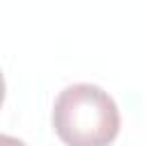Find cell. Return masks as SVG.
I'll return each mask as SVG.
<instances>
[{
  "mask_svg": "<svg viewBox=\"0 0 146 146\" xmlns=\"http://www.w3.org/2000/svg\"><path fill=\"white\" fill-rule=\"evenodd\" d=\"M0 146H27V144L16 139V137H11V135H2L0 137Z\"/></svg>",
  "mask_w": 146,
  "mask_h": 146,
  "instance_id": "2",
  "label": "cell"
},
{
  "mask_svg": "<svg viewBox=\"0 0 146 146\" xmlns=\"http://www.w3.org/2000/svg\"><path fill=\"white\" fill-rule=\"evenodd\" d=\"M52 128L66 146H110L119 135L121 116L105 89L80 82L55 98Z\"/></svg>",
  "mask_w": 146,
  "mask_h": 146,
  "instance_id": "1",
  "label": "cell"
}]
</instances>
